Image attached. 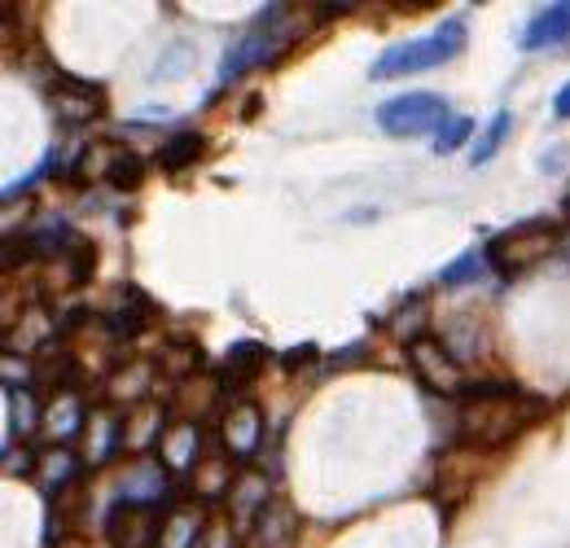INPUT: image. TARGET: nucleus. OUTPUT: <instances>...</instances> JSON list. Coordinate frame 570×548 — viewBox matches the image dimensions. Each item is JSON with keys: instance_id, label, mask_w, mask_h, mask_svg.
Segmentation results:
<instances>
[{"instance_id": "a211bd4d", "label": "nucleus", "mask_w": 570, "mask_h": 548, "mask_svg": "<svg viewBox=\"0 0 570 548\" xmlns=\"http://www.w3.org/2000/svg\"><path fill=\"white\" fill-rule=\"evenodd\" d=\"M75 474H80V456H75V452H62V447H58V452H49V456H44V465H40V483H44V492H49V496H58Z\"/></svg>"}, {"instance_id": "6ab92c4d", "label": "nucleus", "mask_w": 570, "mask_h": 548, "mask_svg": "<svg viewBox=\"0 0 570 548\" xmlns=\"http://www.w3.org/2000/svg\"><path fill=\"white\" fill-rule=\"evenodd\" d=\"M44 422H53L49 426V435L53 438H71L75 431H84V404L80 400H71L66 391L58 395V404L53 409H44Z\"/></svg>"}, {"instance_id": "f257e3e1", "label": "nucleus", "mask_w": 570, "mask_h": 548, "mask_svg": "<svg viewBox=\"0 0 570 548\" xmlns=\"http://www.w3.org/2000/svg\"><path fill=\"white\" fill-rule=\"evenodd\" d=\"M545 413L549 400L518 382H465L456 395L453 443L474 456H491L545 422Z\"/></svg>"}, {"instance_id": "bb28decb", "label": "nucleus", "mask_w": 570, "mask_h": 548, "mask_svg": "<svg viewBox=\"0 0 570 548\" xmlns=\"http://www.w3.org/2000/svg\"><path fill=\"white\" fill-rule=\"evenodd\" d=\"M303 360H308V364H312V360H317V347H312V342H308V347H294V355H286V360H281V364H286V369H299V364H303Z\"/></svg>"}, {"instance_id": "20e7f679", "label": "nucleus", "mask_w": 570, "mask_h": 548, "mask_svg": "<svg viewBox=\"0 0 570 548\" xmlns=\"http://www.w3.org/2000/svg\"><path fill=\"white\" fill-rule=\"evenodd\" d=\"M286 18V9L281 4H272V9H263L259 18H255V27L232 44L225 53V66H220V80L232 84V80H241L246 71H259V66H272L277 62V53H281V22Z\"/></svg>"}, {"instance_id": "f03ea898", "label": "nucleus", "mask_w": 570, "mask_h": 548, "mask_svg": "<svg viewBox=\"0 0 570 548\" xmlns=\"http://www.w3.org/2000/svg\"><path fill=\"white\" fill-rule=\"evenodd\" d=\"M562 241V224L558 219H522L505 232H496L483 250V263L500 277V281H514V277H527L536 263H545Z\"/></svg>"}, {"instance_id": "7ed1b4c3", "label": "nucleus", "mask_w": 570, "mask_h": 548, "mask_svg": "<svg viewBox=\"0 0 570 548\" xmlns=\"http://www.w3.org/2000/svg\"><path fill=\"white\" fill-rule=\"evenodd\" d=\"M460 49H465V22H460V18H448V22H444L439 31H431V35L391 44V49L373 62L369 80H400V75H417V71H431V66H444V62H453Z\"/></svg>"}, {"instance_id": "4be33fe9", "label": "nucleus", "mask_w": 570, "mask_h": 548, "mask_svg": "<svg viewBox=\"0 0 570 548\" xmlns=\"http://www.w3.org/2000/svg\"><path fill=\"white\" fill-rule=\"evenodd\" d=\"M118 443H123V422H114V417H93V443H89V461H111L114 452H118Z\"/></svg>"}, {"instance_id": "1a4fd4ad", "label": "nucleus", "mask_w": 570, "mask_h": 548, "mask_svg": "<svg viewBox=\"0 0 570 548\" xmlns=\"http://www.w3.org/2000/svg\"><path fill=\"white\" fill-rule=\"evenodd\" d=\"M241 548H299V514L286 496H272L250 527L241 531Z\"/></svg>"}, {"instance_id": "a878e982", "label": "nucleus", "mask_w": 570, "mask_h": 548, "mask_svg": "<svg viewBox=\"0 0 570 548\" xmlns=\"http://www.w3.org/2000/svg\"><path fill=\"white\" fill-rule=\"evenodd\" d=\"M35 255H31V241H22V237H13V241H0V272H13V268H22V263H31Z\"/></svg>"}, {"instance_id": "b1692460", "label": "nucleus", "mask_w": 570, "mask_h": 548, "mask_svg": "<svg viewBox=\"0 0 570 548\" xmlns=\"http://www.w3.org/2000/svg\"><path fill=\"white\" fill-rule=\"evenodd\" d=\"M40 417H44V409H40L35 391L13 386V431H18V435H27V431H35V426H40Z\"/></svg>"}, {"instance_id": "9d476101", "label": "nucleus", "mask_w": 570, "mask_h": 548, "mask_svg": "<svg viewBox=\"0 0 570 548\" xmlns=\"http://www.w3.org/2000/svg\"><path fill=\"white\" fill-rule=\"evenodd\" d=\"M49 102L58 106V114L66 123H93L106 114V89L93 84V80H75V75H62L53 89H49Z\"/></svg>"}, {"instance_id": "aec40b11", "label": "nucleus", "mask_w": 570, "mask_h": 548, "mask_svg": "<svg viewBox=\"0 0 570 548\" xmlns=\"http://www.w3.org/2000/svg\"><path fill=\"white\" fill-rule=\"evenodd\" d=\"M145 180V158L132 154V149H118L111 163H106V185L111 189H136Z\"/></svg>"}, {"instance_id": "4468645a", "label": "nucleus", "mask_w": 570, "mask_h": 548, "mask_svg": "<svg viewBox=\"0 0 570 548\" xmlns=\"http://www.w3.org/2000/svg\"><path fill=\"white\" fill-rule=\"evenodd\" d=\"M570 40V0H558V4H545L527 31H522V49L527 53H540V49H553V44H567Z\"/></svg>"}, {"instance_id": "ddd939ff", "label": "nucleus", "mask_w": 570, "mask_h": 548, "mask_svg": "<svg viewBox=\"0 0 570 548\" xmlns=\"http://www.w3.org/2000/svg\"><path fill=\"white\" fill-rule=\"evenodd\" d=\"M232 478H237V465L228 461L220 447H203V456H198V465L189 469V483H194V500H220L228 496V487H232Z\"/></svg>"}, {"instance_id": "2eb2a0df", "label": "nucleus", "mask_w": 570, "mask_h": 548, "mask_svg": "<svg viewBox=\"0 0 570 548\" xmlns=\"http://www.w3.org/2000/svg\"><path fill=\"white\" fill-rule=\"evenodd\" d=\"M263 364H268V347L263 342H232L225 364H220V391H241Z\"/></svg>"}, {"instance_id": "f3484780", "label": "nucleus", "mask_w": 570, "mask_h": 548, "mask_svg": "<svg viewBox=\"0 0 570 548\" xmlns=\"http://www.w3.org/2000/svg\"><path fill=\"white\" fill-rule=\"evenodd\" d=\"M509 132H514V114L509 110H500L491 123H487V132L474 141V149H469V163L474 167H483V163H491L500 149H505V141H509Z\"/></svg>"}, {"instance_id": "393cba45", "label": "nucleus", "mask_w": 570, "mask_h": 548, "mask_svg": "<svg viewBox=\"0 0 570 548\" xmlns=\"http://www.w3.org/2000/svg\"><path fill=\"white\" fill-rule=\"evenodd\" d=\"M469 136H474V118H465V114H460V118H453V123H444V127H439L435 154H456V149H460Z\"/></svg>"}, {"instance_id": "5701e85b", "label": "nucleus", "mask_w": 570, "mask_h": 548, "mask_svg": "<svg viewBox=\"0 0 570 548\" xmlns=\"http://www.w3.org/2000/svg\"><path fill=\"white\" fill-rule=\"evenodd\" d=\"M66 263H71V286H89L93 281V268H97V246L89 237H71Z\"/></svg>"}, {"instance_id": "c85d7f7f", "label": "nucleus", "mask_w": 570, "mask_h": 548, "mask_svg": "<svg viewBox=\"0 0 570 548\" xmlns=\"http://www.w3.org/2000/svg\"><path fill=\"white\" fill-rule=\"evenodd\" d=\"M0 347H4V338H0Z\"/></svg>"}, {"instance_id": "423d86ee", "label": "nucleus", "mask_w": 570, "mask_h": 548, "mask_svg": "<svg viewBox=\"0 0 570 548\" xmlns=\"http://www.w3.org/2000/svg\"><path fill=\"white\" fill-rule=\"evenodd\" d=\"M263 443V413L255 400H232L220 409V422H216V447L225 452L237 469H246L255 461Z\"/></svg>"}, {"instance_id": "39448f33", "label": "nucleus", "mask_w": 570, "mask_h": 548, "mask_svg": "<svg viewBox=\"0 0 570 548\" xmlns=\"http://www.w3.org/2000/svg\"><path fill=\"white\" fill-rule=\"evenodd\" d=\"M377 127L386 136H422V132H435L448 123V102L439 93H404V97H391L377 106Z\"/></svg>"}, {"instance_id": "6e6552de", "label": "nucleus", "mask_w": 570, "mask_h": 548, "mask_svg": "<svg viewBox=\"0 0 570 548\" xmlns=\"http://www.w3.org/2000/svg\"><path fill=\"white\" fill-rule=\"evenodd\" d=\"M167 505H141V500H114L106 514V540L111 548H158Z\"/></svg>"}, {"instance_id": "9b49d317", "label": "nucleus", "mask_w": 570, "mask_h": 548, "mask_svg": "<svg viewBox=\"0 0 570 548\" xmlns=\"http://www.w3.org/2000/svg\"><path fill=\"white\" fill-rule=\"evenodd\" d=\"M203 447H207L203 426H194V422H167L163 435H158V461H163L167 474H185L189 478V469L198 465Z\"/></svg>"}, {"instance_id": "cd10ccee", "label": "nucleus", "mask_w": 570, "mask_h": 548, "mask_svg": "<svg viewBox=\"0 0 570 548\" xmlns=\"http://www.w3.org/2000/svg\"><path fill=\"white\" fill-rule=\"evenodd\" d=\"M553 114H558V118H570V84H562V93H558V102H553Z\"/></svg>"}, {"instance_id": "dca6fc26", "label": "nucleus", "mask_w": 570, "mask_h": 548, "mask_svg": "<svg viewBox=\"0 0 570 548\" xmlns=\"http://www.w3.org/2000/svg\"><path fill=\"white\" fill-rule=\"evenodd\" d=\"M203 154H207V136H198V132H180V136H172V141L158 149V167H163L167 176H180V172H189Z\"/></svg>"}, {"instance_id": "0eeeda50", "label": "nucleus", "mask_w": 570, "mask_h": 548, "mask_svg": "<svg viewBox=\"0 0 570 548\" xmlns=\"http://www.w3.org/2000/svg\"><path fill=\"white\" fill-rule=\"evenodd\" d=\"M408 364H413V378H417L426 391H435V395L456 400L460 386H465V373H460L456 355L439 342V338H431V333L408 338Z\"/></svg>"}, {"instance_id": "412c9836", "label": "nucleus", "mask_w": 570, "mask_h": 548, "mask_svg": "<svg viewBox=\"0 0 570 548\" xmlns=\"http://www.w3.org/2000/svg\"><path fill=\"white\" fill-rule=\"evenodd\" d=\"M483 250H465L460 259H453L444 272H439V286L444 290H460V286H469V281H483Z\"/></svg>"}, {"instance_id": "f8f14e48", "label": "nucleus", "mask_w": 570, "mask_h": 548, "mask_svg": "<svg viewBox=\"0 0 570 548\" xmlns=\"http://www.w3.org/2000/svg\"><path fill=\"white\" fill-rule=\"evenodd\" d=\"M203 540H207V505L194 500V496L167 505L158 548H203Z\"/></svg>"}]
</instances>
